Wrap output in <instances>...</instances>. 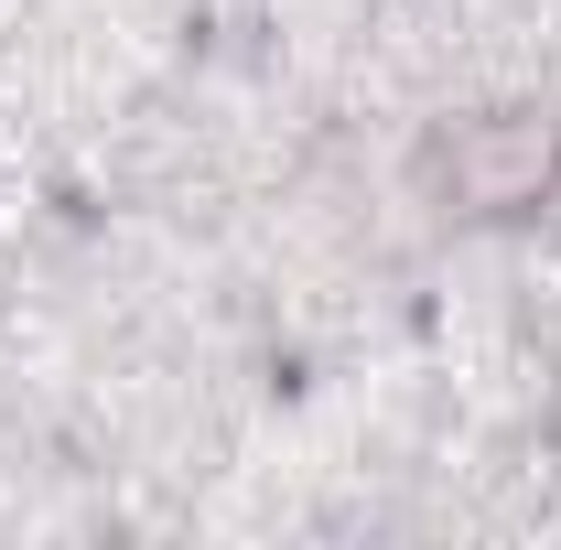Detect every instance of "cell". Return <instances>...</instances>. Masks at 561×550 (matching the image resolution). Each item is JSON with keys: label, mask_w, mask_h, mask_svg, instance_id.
I'll use <instances>...</instances> for the list:
<instances>
[{"label": "cell", "mask_w": 561, "mask_h": 550, "mask_svg": "<svg viewBox=\"0 0 561 550\" xmlns=\"http://www.w3.org/2000/svg\"><path fill=\"white\" fill-rule=\"evenodd\" d=\"M411 195L443 227L529 238L561 227V98H465L411 140Z\"/></svg>", "instance_id": "6da1fadb"}]
</instances>
